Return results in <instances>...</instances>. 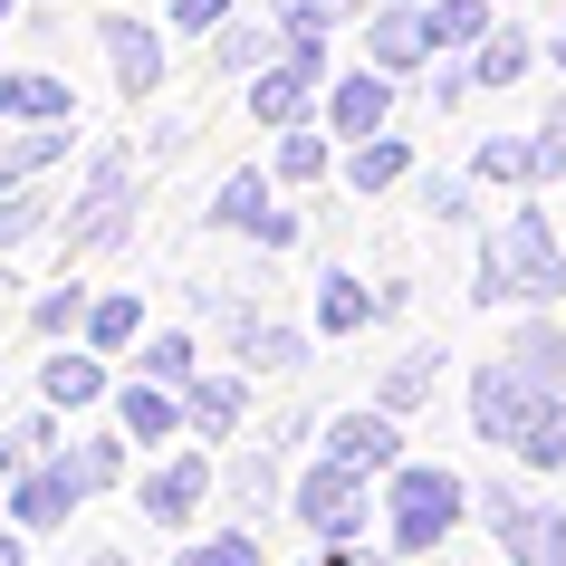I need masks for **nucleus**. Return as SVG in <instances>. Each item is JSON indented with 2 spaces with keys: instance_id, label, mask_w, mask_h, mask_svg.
Returning <instances> with one entry per match:
<instances>
[{
  "instance_id": "20",
  "label": "nucleus",
  "mask_w": 566,
  "mask_h": 566,
  "mask_svg": "<svg viewBox=\"0 0 566 566\" xmlns=\"http://www.w3.org/2000/svg\"><path fill=\"white\" fill-rule=\"evenodd\" d=\"M413 174V154H403V135H356V154H346V182H356L365 202L385 192V182H403Z\"/></svg>"
},
{
  "instance_id": "17",
  "label": "nucleus",
  "mask_w": 566,
  "mask_h": 566,
  "mask_svg": "<svg viewBox=\"0 0 566 566\" xmlns=\"http://www.w3.org/2000/svg\"><path fill=\"white\" fill-rule=\"evenodd\" d=\"M365 317H385V289H365V279H346V269L317 279V327H327V336H356Z\"/></svg>"
},
{
  "instance_id": "7",
  "label": "nucleus",
  "mask_w": 566,
  "mask_h": 566,
  "mask_svg": "<svg viewBox=\"0 0 566 566\" xmlns=\"http://www.w3.org/2000/svg\"><path fill=\"white\" fill-rule=\"evenodd\" d=\"M96 39H106V59H116V87H125V96H154V87H164V39H154L135 10H106V20H96Z\"/></svg>"
},
{
  "instance_id": "28",
  "label": "nucleus",
  "mask_w": 566,
  "mask_h": 566,
  "mask_svg": "<svg viewBox=\"0 0 566 566\" xmlns=\"http://www.w3.org/2000/svg\"><path fill=\"white\" fill-rule=\"evenodd\" d=\"M327 164H336V154H327V135H307V125L289 135V125H279V182H317Z\"/></svg>"
},
{
  "instance_id": "4",
  "label": "nucleus",
  "mask_w": 566,
  "mask_h": 566,
  "mask_svg": "<svg viewBox=\"0 0 566 566\" xmlns=\"http://www.w3.org/2000/svg\"><path fill=\"white\" fill-rule=\"evenodd\" d=\"M125 221H135V154H96L87 192L59 211V250H116Z\"/></svg>"
},
{
  "instance_id": "22",
  "label": "nucleus",
  "mask_w": 566,
  "mask_h": 566,
  "mask_svg": "<svg viewBox=\"0 0 566 566\" xmlns=\"http://www.w3.org/2000/svg\"><path fill=\"white\" fill-rule=\"evenodd\" d=\"M422 30H432V49H480L490 39V0H432Z\"/></svg>"
},
{
  "instance_id": "13",
  "label": "nucleus",
  "mask_w": 566,
  "mask_h": 566,
  "mask_svg": "<svg viewBox=\"0 0 566 566\" xmlns=\"http://www.w3.org/2000/svg\"><path fill=\"white\" fill-rule=\"evenodd\" d=\"M422 49H432V30H422V10H403V0H385V10L365 20V59L385 67V77L422 67Z\"/></svg>"
},
{
  "instance_id": "43",
  "label": "nucleus",
  "mask_w": 566,
  "mask_h": 566,
  "mask_svg": "<svg viewBox=\"0 0 566 566\" xmlns=\"http://www.w3.org/2000/svg\"><path fill=\"white\" fill-rule=\"evenodd\" d=\"M10 10H20V0H0V20H10Z\"/></svg>"
},
{
  "instance_id": "11",
  "label": "nucleus",
  "mask_w": 566,
  "mask_h": 566,
  "mask_svg": "<svg viewBox=\"0 0 566 566\" xmlns=\"http://www.w3.org/2000/svg\"><path fill=\"white\" fill-rule=\"evenodd\" d=\"M202 500H211V461H202V451H182V461H164V471L145 480V518H154V528H182Z\"/></svg>"
},
{
  "instance_id": "23",
  "label": "nucleus",
  "mask_w": 566,
  "mask_h": 566,
  "mask_svg": "<svg viewBox=\"0 0 566 566\" xmlns=\"http://www.w3.org/2000/svg\"><path fill=\"white\" fill-rule=\"evenodd\" d=\"M59 461H67V480H77L87 500L125 480V451H116V442H59Z\"/></svg>"
},
{
  "instance_id": "29",
  "label": "nucleus",
  "mask_w": 566,
  "mask_h": 566,
  "mask_svg": "<svg viewBox=\"0 0 566 566\" xmlns=\"http://www.w3.org/2000/svg\"><path fill=\"white\" fill-rule=\"evenodd\" d=\"M145 375L154 385H192V375H202V365H192V336H145Z\"/></svg>"
},
{
  "instance_id": "34",
  "label": "nucleus",
  "mask_w": 566,
  "mask_h": 566,
  "mask_svg": "<svg viewBox=\"0 0 566 566\" xmlns=\"http://www.w3.org/2000/svg\"><path fill=\"white\" fill-rule=\"evenodd\" d=\"M471 174H480V182H528V145H518V135H490Z\"/></svg>"
},
{
  "instance_id": "9",
  "label": "nucleus",
  "mask_w": 566,
  "mask_h": 566,
  "mask_svg": "<svg viewBox=\"0 0 566 566\" xmlns=\"http://www.w3.org/2000/svg\"><path fill=\"white\" fill-rule=\"evenodd\" d=\"M77 500H87V490L67 480V461H59V451H49L39 471H20V480H10V518H20V528H59V518H67Z\"/></svg>"
},
{
  "instance_id": "39",
  "label": "nucleus",
  "mask_w": 566,
  "mask_h": 566,
  "mask_svg": "<svg viewBox=\"0 0 566 566\" xmlns=\"http://www.w3.org/2000/svg\"><path fill=\"white\" fill-rule=\"evenodd\" d=\"M231 20V0H174V30H221Z\"/></svg>"
},
{
  "instance_id": "15",
  "label": "nucleus",
  "mask_w": 566,
  "mask_h": 566,
  "mask_svg": "<svg viewBox=\"0 0 566 566\" xmlns=\"http://www.w3.org/2000/svg\"><path fill=\"white\" fill-rule=\"evenodd\" d=\"M39 394H49V413H87V403H106V365L59 346V356L39 365Z\"/></svg>"
},
{
  "instance_id": "32",
  "label": "nucleus",
  "mask_w": 566,
  "mask_h": 566,
  "mask_svg": "<svg viewBox=\"0 0 566 566\" xmlns=\"http://www.w3.org/2000/svg\"><path fill=\"white\" fill-rule=\"evenodd\" d=\"M432 365H442V356H403V365H394V375H385V413H413L422 394H432Z\"/></svg>"
},
{
  "instance_id": "27",
  "label": "nucleus",
  "mask_w": 566,
  "mask_h": 566,
  "mask_svg": "<svg viewBox=\"0 0 566 566\" xmlns=\"http://www.w3.org/2000/svg\"><path fill=\"white\" fill-rule=\"evenodd\" d=\"M260 211H269V182L260 174H231L221 192H211V221H221V231H250Z\"/></svg>"
},
{
  "instance_id": "40",
  "label": "nucleus",
  "mask_w": 566,
  "mask_h": 566,
  "mask_svg": "<svg viewBox=\"0 0 566 566\" xmlns=\"http://www.w3.org/2000/svg\"><path fill=\"white\" fill-rule=\"evenodd\" d=\"M20 451H30L20 432H0V480H20Z\"/></svg>"
},
{
  "instance_id": "1",
  "label": "nucleus",
  "mask_w": 566,
  "mask_h": 566,
  "mask_svg": "<svg viewBox=\"0 0 566 566\" xmlns=\"http://www.w3.org/2000/svg\"><path fill=\"white\" fill-rule=\"evenodd\" d=\"M471 422H480V442L518 451L528 471H557V461H566V394L537 385V375H518V365H480Z\"/></svg>"
},
{
  "instance_id": "37",
  "label": "nucleus",
  "mask_w": 566,
  "mask_h": 566,
  "mask_svg": "<svg viewBox=\"0 0 566 566\" xmlns=\"http://www.w3.org/2000/svg\"><path fill=\"white\" fill-rule=\"evenodd\" d=\"M422 211H432V221H461V211H471V182L432 174V182H422Z\"/></svg>"
},
{
  "instance_id": "42",
  "label": "nucleus",
  "mask_w": 566,
  "mask_h": 566,
  "mask_svg": "<svg viewBox=\"0 0 566 566\" xmlns=\"http://www.w3.org/2000/svg\"><path fill=\"white\" fill-rule=\"evenodd\" d=\"M87 566H125V557H87Z\"/></svg>"
},
{
  "instance_id": "21",
  "label": "nucleus",
  "mask_w": 566,
  "mask_h": 566,
  "mask_svg": "<svg viewBox=\"0 0 566 566\" xmlns=\"http://www.w3.org/2000/svg\"><path fill=\"white\" fill-rule=\"evenodd\" d=\"M135 336H145V298H87V346L96 356H125V346H135Z\"/></svg>"
},
{
  "instance_id": "35",
  "label": "nucleus",
  "mask_w": 566,
  "mask_h": 566,
  "mask_svg": "<svg viewBox=\"0 0 566 566\" xmlns=\"http://www.w3.org/2000/svg\"><path fill=\"white\" fill-rule=\"evenodd\" d=\"M365 0H279V30H336V20H356Z\"/></svg>"
},
{
  "instance_id": "30",
  "label": "nucleus",
  "mask_w": 566,
  "mask_h": 566,
  "mask_svg": "<svg viewBox=\"0 0 566 566\" xmlns=\"http://www.w3.org/2000/svg\"><path fill=\"white\" fill-rule=\"evenodd\" d=\"M30 327H39V336H67V327H87V289H77V279H59V289H49V298L30 307Z\"/></svg>"
},
{
  "instance_id": "31",
  "label": "nucleus",
  "mask_w": 566,
  "mask_h": 566,
  "mask_svg": "<svg viewBox=\"0 0 566 566\" xmlns=\"http://www.w3.org/2000/svg\"><path fill=\"white\" fill-rule=\"evenodd\" d=\"M260 59H279L260 30H240V20H221V30H211V67H260Z\"/></svg>"
},
{
  "instance_id": "26",
  "label": "nucleus",
  "mask_w": 566,
  "mask_h": 566,
  "mask_svg": "<svg viewBox=\"0 0 566 566\" xmlns=\"http://www.w3.org/2000/svg\"><path fill=\"white\" fill-rule=\"evenodd\" d=\"M471 77H480V87L528 77V39H518V30H490V39H480V59H471Z\"/></svg>"
},
{
  "instance_id": "18",
  "label": "nucleus",
  "mask_w": 566,
  "mask_h": 566,
  "mask_svg": "<svg viewBox=\"0 0 566 566\" xmlns=\"http://www.w3.org/2000/svg\"><path fill=\"white\" fill-rule=\"evenodd\" d=\"M221 327H231L240 365H260V375H279V365H298V327H269V317H250V307H231Z\"/></svg>"
},
{
  "instance_id": "19",
  "label": "nucleus",
  "mask_w": 566,
  "mask_h": 566,
  "mask_svg": "<svg viewBox=\"0 0 566 566\" xmlns=\"http://www.w3.org/2000/svg\"><path fill=\"white\" fill-rule=\"evenodd\" d=\"M77 125V116H67ZM67 125H20V135H0V182H30V174H49L67 154Z\"/></svg>"
},
{
  "instance_id": "8",
  "label": "nucleus",
  "mask_w": 566,
  "mask_h": 566,
  "mask_svg": "<svg viewBox=\"0 0 566 566\" xmlns=\"http://www.w3.org/2000/svg\"><path fill=\"white\" fill-rule=\"evenodd\" d=\"M327 461H346V471H394V461H403L394 413H385V403H375V413H336L327 422Z\"/></svg>"
},
{
  "instance_id": "33",
  "label": "nucleus",
  "mask_w": 566,
  "mask_h": 566,
  "mask_svg": "<svg viewBox=\"0 0 566 566\" xmlns=\"http://www.w3.org/2000/svg\"><path fill=\"white\" fill-rule=\"evenodd\" d=\"M174 566H260V537L231 528V537H202V547H182Z\"/></svg>"
},
{
  "instance_id": "25",
  "label": "nucleus",
  "mask_w": 566,
  "mask_h": 566,
  "mask_svg": "<svg viewBox=\"0 0 566 566\" xmlns=\"http://www.w3.org/2000/svg\"><path fill=\"white\" fill-rule=\"evenodd\" d=\"M509 365H518V375H537V385H557V394H566V336H557V327H528L518 346H509Z\"/></svg>"
},
{
  "instance_id": "38",
  "label": "nucleus",
  "mask_w": 566,
  "mask_h": 566,
  "mask_svg": "<svg viewBox=\"0 0 566 566\" xmlns=\"http://www.w3.org/2000/svg\"><path fill=\"white\" fill-rule=\"evenodd\" d=\"M231 500L240 509H269V461H240V471H231Z\"/></svg>"
},
{
  "instance_id": "3",
  "label": "nucleus",
  "mask_w": 566,
  "mask_h": 566,
  "mask_svg": "<svg viewBox=\"0 0 566 566\" xmlns=\"http://www.w3.org/2000/svg\"><path fill=\"white\" fill-rule=\"evenodd\" d=\"M461 509H471V490H461L451 471H432V461H413V471H394V490H385V528H394L403 557H422V547H442V537H451Z\"/></svg>"
},
{
  "instance_id": "2",
  "label": "nucleus",
  "mask_w": 566,
  "mask_h": 566,
  "mask_svg": "<svg viewBox=\"0 0 566 566\" xmlns=\"http://www.w3.org/2000/svg\"><path fill=\"white\" fill-rule=\"evenodd\" d=\"M566 289V250H557V231L537 221V211H518L490 250H480V289L471 298H490V307H509V298H528V307H547Z\"/></svg>"
},
{
  "instance_id": "36",
  "label": "nucleus",
  "mask_w": 566,
  "mask_h": 566,
  "mask_svg": "<svg viewBox=\"0 0 566 566\" xmlns=\"http://www.w3.org/2000/svg\"><path fill=\"white\" fill-rule=\"evenodd\" d=\"M547 174H566V106L547 116V135L528 145V182H547Z\"/></svg>"
},
{
  "instance_id": "10",
  "label": "nucleus",
  "mask_w": 566,
  "mask_h": 566,
  "mask_svg": "<svg viewBox=\"0 0 566 566\" xmlns=\"http://www.w3.org/2000/svg\"><path fill=\"white\" fill-rule=\"evenodd\" d=\"M385 116H394V77L375 59H365L356 77H336V96H327V125H336V135H385Z\"/></svg>"
},
{
  "instance_id": "12",
  "label": "nucleus",
  "mask_w": 566,
  "mask_h": 566,
  "mask_svg": "<svg viewBox=\"0 0 566 566\" xmlns=\"http://www.w3.org/2000/svg\"><path fill=\"white\" fill-rule=\"evenodd\" d=\"M0 116L10 125H67L77 96H67V77H49V67H10V77H0Z\"/></svg>"
},
{
  "instance_id": "41",
  "label": "nucleus",
  "mask_w": 566,
  "mask_h": 566,
  "mask_svg": "<svg viewBox=\"0 0 566 566\" xmlns=\"http://www.w3.org/2000/svg\"><path fill=\"white\" fill-rule=\"evenodd\" d=\"M0 566H20V537H0Z\"/></svg>"
},
{
  "instance_id": "44",
  "label": "nucleus",
  "mask_w": 566,
  "mask_h": 566,
  "mask_svg": "<svg viewBox=\"0 0 566 566\" xmlns=\"http://www.w3.org/2000/svg\"><path fill=\"white\" fill-rule=\"evenodd\" d=\"M557 67H566V39H557Z\"/></svg>"
},
{
  "instance_id": "24",
  "label": "nucleus",
  "mask_w": 566,
  "mask_h": 566,
  "mask_svg": "<svg viewBox=\"0 0 566 566\" xmlns=\"http://www.w3.org/2000/svg\"><path fill=\"white\" fill-rule=\"evenodd\" d=\"M49 231V192H30V182H0V250H20V240Z\"/></svg>"
},
{
  "instance_id": "6",
  "label": "nucleus",
  "mask_w": 566,
  "mask_h": 566,
  "mask_svg": "<svg viewBox=\"0 0 566 566\" xmlns=\"http://www.w3.org/2000/svg\"><path fill=\"white\" fill-rule=\"evenodd\" d=\"M298 518H307L317 537H356V528H365V471H346V461L298 471Z\"/></svg>"
},
{
  "instance_id": "5",
  "label": "nucleus",
  "mask_w": 566,
  "mask_h": 566,
  "mask_svg": "<svg viewBox=\"0 0 566 566\" xmlns=\"http://www.w3.org/2000/svg\"><path fill=\"white\" fill-rule=\"evenodd\" d=\"M480 509H490V528L518 566H566V509H528L518 490H490Z\"/></svg>"
},
{
  "instance_id": "16",
  "label": "nucleus",
  "mask_w": 566,
  "mask_h": 566,
  "mask_svg": "<svg viewBox=\"0 0 566 566\" xmlns=\"http://www.w3.org/2000/svg\"><path fill=\"white\" fill-rule=\"evenodd\" d=\"M240 413H250L240 375H192V385H182V422H192V432H211V442H231Z\"/></svg>"
},
{
  "instance_id": "14",
  "label": "nucleus",
  "mask_w": 566,
  "mask_h": 566,
  "mask_svg": "<svg viewBox=\"0 0 566 566\" xmlns=\"http://www.w3.org/2000/svg\"><path fill=\"white\" fill-rule=\"evenodd\" d=\"M116 422H125V442H174L182 432V394L154 385V375H135V385L116 394Z\"/></svg>"
}]
</instances>
